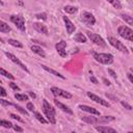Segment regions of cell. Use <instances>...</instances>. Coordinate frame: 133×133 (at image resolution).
Returning <instances> with one entry per match:
<instances>
[{
	"instance_id": "obj_34",
	"label": "cell",
	"mask_w": 133,
	"mask_h": 133,
	"mask_svg": "<svg viewBox=\"0 0 133 133\" xmlns=\"http://www.w3.org/2000/svg\"><path fill=\"white\" fill-rule=\"evenodd\" d=\"M6 96H7L6 91L2 86H0V97H6Z\"/></svg>"
},
{
	"instance_id": "obj_28",
	"label": "cell",
	"mask_w": 133,
	"mask_h": 133,
	"mask_svg": "<svg viewBox=\"0 0 133 133\" xmlns=\"http://www.w3.org/2000/svg\"><path fill=\"white\" fill-rule=\"evenodd\" d=\"M0 126H2L4 128H7V129L13 128V124L11 122H8V121H5V120H0Z\"/></svg>"
},
{
	"instance_id": "obj_6",
	"label": "cell",
	"mask_w": 133,
	"mask_h": 133,
	"mask_svg": "<svg viewBox=\"0 0 133 133\" xmlns=\"http://www.w3.org/2000/svg\"><path fill=\"white\" fill-rule=\"evenodd\" d=\"M4 54L7 56V58H8V59H11L13 63H15L16 65H18L19 67H21V69H22V70H24L26 73H29V70L27 69V67H26V66H25V65H24V64H23V63H22V61H21L17 56H15L14 54H12V53H10V52H4Z\"/></svg>"
},
{
	"instance_id": "obj_1",
	"label": "cell",
	"mask_w": 133,
	"mask_h": 133,
	"mask_svg": "<svg viewBox=\"0 0 133 133\" xmlns=\"http://www.w3.org/2000/svg\"><path fill=\"white\" fill-rule=\"evenodd\" d=\"M43 111L45 113V116L47 117L48 121L51 124H55L56 120H55V109L52 107V106L48 103L47 100H43Z\"/></svg>"
},
{
	"instance_id": "obj_11",
	"label": "cell",
	"mask_w": 133,
	"mask_h": 133,
	"mask_svg": "<svg viewBox=\"0 0 133 133\" xmlns=\"http://www.w3.org/2000/svg\"><path fill=\"white\" fill-rule=\"evenodd\" d=\"M87 96L93 100V101H95L96 103H98V104H101V105H103V106H106V107H109L110 106V104L108 103V102H106L105 100H103V99H101L100 97H98L97 95H95V94H92L91 92H88L87 93Z\"/></svg>"
},
{
	"instance_id": "obj_13",
	"label": "cell",
	"mask_w": 133,
	"mask_h": 133,
	"mask_svg": "<svg viewBox=\"0 0 133 133\" xmlns=\"http://www.w3.org/2000/svg\"><path fill=\"white\" fill-rule=\"evenodd\" d=\"M33 27H34V29L37 30V31H39L40 33H43V34H48V28L46 27V25H44V24H42V23H38V22H36V23H33Z\"/></svg>"
},
{
	"instance_id": "obj_20",
	"label": "cell",
	"mask_w": 133,
	"mask_h": 133,
	"mask_svg": "<svg viewBox=\"0 0 133 133\" xmlns=\"http://www.w3.org/2000/svg\"><path fill=\"white\" fill-rule=\"evenodd\" d=\"M11 27L3 21L0 20V32H10Z\"/></svg>"
},
{
	"instance_id": "obj_29",
	"label": "cell",
	"mask_w": 133,
	"mask_h": 133,
	"mask_svg": "<svg viewBox=\"0 0 133 133\" xmlns=\"http://www.w3.org/2000/svg\"><path fill=\"white\" fill-rule=\"evenodd\" d=\"M15 98L19 101H26L28 100V96L27 95H22V94H16L15 95Z\"/></svg>"
},
{
	"instance_id": "obj_24",
	"label": "cell",
	"mask_w": 133,
	"mask_h": 133,
	"mask_svg": "<svg viewBox=\"0 0 133 133\" xmlns=\"http://www.w3.org/2000/svg\"><path fill=\"white\" fill-rule=\"evenodd\" d=\"M34 117H36V119H37L40 123H42V124H45V125H46V124L48 123V121H46V120L42 117V114H41L40 112H38V111H34Z\"/></svg>"
},
{
	"instance_id": "obj_27",
	"label": "cell",
	"mask_w": 133,
	"mask_h": 133,
	"mask_svg": "<svg viewBox=\"0 0 133 133\" xmlns=\"http://www.w3.org/2000/svg\"><path fill=\"white\" fill-rule=\"evenodd\" d=\"M121 17H122V19H123L125 22H127L129 25H132V24H133V20H132V17H131V16H129V15H125V14H122V15H121Z\"/></svg>"
},
{
	"instance_id": "obj_22",
	"label": "cell",
	"mask_w": 133,
	"mask_h": 133,
	"mask_svg": "<svg viewBox=\"0 0 133 133\" xmlns=\"http://www.w3.org/2000/svg\"><path fill=\"white\" fill-rule=\"evenodd\" d=\"M82 121H84L88 124H97L98 123V119H96L95 117H82Z\"/></svg>"
},
{
	"instance_id": "obj_10",
	"label": "cell",
	"mask_w": 133,
	"mask_h": 133,
	"mask_svg": "<svg viewBox=\"0 0 133 133\" xmlns=\"http://www.w3.org/2000/svg\"><path fill=\"white\" fill-rule=\"evenodd\" d=\"M81 17H82V21H83L85 24H87V25H90V26L95 25L96 19H95V17H94L91 13H83V14L81 15Z\"/></svg>"
},
{
	"instance_id": "obj_18",
	"label": "cell",
	"mask_w": 133,
	"mask_h": 133,
	"mask_svg": "<svg viewBox=\"0 0 133 133\" xmlns=\"http://www.w3.org/2000/svg\"><path fill=\"white\" fill-rule=\"evenodd\" d=\"M45 71H47V72H49L50 74H52V75H54V76H56V77H59V78H61V79H66V77L64 76V75H61L60 73H58V72H56V71H54L53 69H50L49 67H47V66H45V65H42L41 66Z\"/></svg>"
},
{
	"instance_id": "obj_47",
	"label": "cell",
	"mask_w": 133,
	"mask_h": 133,
	"mask_svg": "<svg viewBox=\"0 0 133 133\" xmlns=\"http://www.w3.org/2000/svg\"><path fill=\"white\" fill-rule=\"evenodd\" d=\"M0 4H2V2H1V1H0Z\"/></svg>"
},
{
	"instance_id": "obj_25",
	"label": "cell",
	"mask_w": 133,
	"mask_h": 133,
	"mask_svg": "<svg viewBox=\"0 0 133 133\" xmlns=\"http://www.w3.org/2000/svg\"><path fill=\"white\" fill-rule=\"evenodd\" d=\"M0 74L3 75V76L6 77V78H8V79H12V80H14V79H15V77H14L11 73H8L7 71H5V70L2 69V68H0Z\"/></svg>"
},
{
	"instance_id": "obj_35",
	"label": "cell",
	"mask_w": 133,
	"mask_h": 133,
	"mask_svg": "<svg viewBox=\"0 0 133 133\" xmlns=\"http://www.w3.org/2000/svg\"><path fill=\"white\" fill-rule=\"evenodd\" d=\"M26 107H27V109H28L29 111H34V106H33V104H32L31 102H28Z\"/></svg>"
},
{
	"instance_id": "obj_39",
	"label": "cell",
	"mask_w": 133,
	"mask_h": 133,
	"mask_svg": "<svg viewBox=\"0 0 133 133\" xmlns=\"http://www.w3.org/2000/svg\"><path fill=\"white\" fill-rule=\"evenodd\" d=\"M122 105L124 106V107H126L128 110H131L132 109V106L131 105H129L128 103H126V102H122Z\"/></svg>"
},
{
	"instance_id": "obj_9",
	"label": "cell",
	"mask_w": 133,
	"mask_h": 133,
	"mask_svg": "<svg viewBox=\"0 0 133 133\" xmlns=\"http://www.w3.org/2000/svg\"><path fill=\"white\" fill-rule=\"evenodd\" d=\"M66 47H67V42L65 41H60L58 42L56 45H55V48H56V51L57 53L61 56V57H66L67 56V52H66Z\"/></svg>"
},
{
	"instance_id": "obj_38",
	"label": "cell",
	"mask_w": 133,
	"mask_h": 133,
	"mask_svg": "<svg viewBox=\"0 0 133 133\" xmlns=\"http://www.w3.org/2000/svg\"><path fill=\"white\" fill-rule=\"evenodd\" d=\"M13 128H14V130L17 131V132H23V128H21V127H19V126H17V125H13Z\"/></svg>"
},
{
	"instance_id": "obj_4",
	"label": "cell",
	"mask_w": 133,
	"mask_h": 133,
	"mask_svg": "<svg viewBox=\"0 0 133 133\" xmlns=\"http://www.w3.org/2000/svg\"><path fill=\"white\" fill-rule=\"evenodd\" d=\"M108 42H109V44H110L111 46H113L114 48H117V49H118V50H120L121 52L126 53V54H128V53H129V51L127 50L126 46H125L122 42H120L119 40H117L116 38L109 37V38H108Z\"/></svg>"
},
{
	"instance_id": "obj_33",
	"label": "cell",
	"mask_w": 133,
	"mask_h": 133,
	"mask_svg": "<svg viewBox=\"0 0 133 133\" xmlns=\"http://www.w3.org/2000/svg\"><path fill=\"white\" fill-rule=\"evenodd\" d=\"M38 19H40V20H47V15L45 14V13H42V14H38L37 16H36Z\"/></svg>"
},
{
	"instance_id": "obj_2",
	"label": "cell",
	"mask_w": 133,
	"mask_h": 133,
	"mask_svg": "<svg viewBox=\"0 0 133 133\" xmlns=\"http://www.w3.org/2000/svg\"><path fill=\"white\" fill-rule=\"evenodd\" d=\"M94 58L103 65H111L113 63V56L109 53H93Z\"/></svg>"
},
{
	"instance_id": "obj_50",
	"label": "cell",
	"mask_w": 133,
	"mask_h": 133,
	"mask_svg": "<svg viewBox=\"0 0 133 133\" xmlns=\"http://www.w3.org/2000/svg\"><path fill=\"white\" fill-rule=\"evenodd\" d=\"M88 133H90V132H88Z\"/></svg>"
},
{
	"instance_id": "obj_23",
	"label": "cell",
	"mask_w": 133,
	"mask_h": 133,
	"mask_svg": "<svg viewBox=\"0 0 133 133\" xmlns=\"http://www.w3.org/2000/svg\"><path fill=\"white\" fill-rule=\"evenodd\" d=\"M8 44L14 46V47H17V48H23V45L21 44V42L17 41V40H13V39H8Z\"/></svg>"
},
{
	"instance_id": "obj_31",
	"label": "cell",
	"mask_w": 133,
	"mask_h": 133,
	"mask_svg": "<svg viewBox=\"0 0 133 133\" xmlns=\"http://www.w3.org/2000/svg\"><path fill=\"white\" fill-rule=\"evenodd\" d=\"M0 104L3 105V106H14L15 105V104H13V103H11L6 100H3V99H0Z\"/></svg>"
},
{
	"instance_id": "obj_17",
	"label": "cell",
	"mask_w": 133,
	"mask_h": 133,
	"mask_svg": "<svg viewBox=\"0 0 133 133\" xmlns=\"http://www.w3.org/2000/svg\"><path fill=\"white\" fill-rule=\"evenodd\" d=\"M31 51H32L33 53H36V54L42 56V57H46V53H45V51H44L40 46H37V45L31 46Z\"/></svg>"
},
{
	"instance_id": "obj_42",
	"label": "cell",
	"mask_w": 133,
	"mask_h": 133,
	"mask_svg": "<svg viewBox=\"0 0 133 133\" xmlns=\"http://www.w3.org/2000/svg\"><path fill=\"white\" fill-rule=\"evenodd\" d=\"M127 76H128V78H129L130 82H131V83H133V77H132V74H131V73H128V74H127Z\"/></svg>"
},
{
	"instance_id": "obj_37",
	"label": "cell",
	"mask_w": 133,
	"mask_h": 133,
	"mask_svg": "<svg viewBox=\"0 0 133 133\" xmlns=\"http://www.w3.org/2000/svg\"><path fill=\"white\" fill-rule=\"evenodd\" d=\"M10 116L13 118V119H15V120H17V121H19V122H23L22 121V119L20 118V117H18L17 114H14V113H10Z\"/></svg>"
},
{
	"instance_id": "obj_44",
	"label": "cell",
	"mask_w": 133,
	"mask_h": 133,
	"mask_svg": "<svg viewBox=\"0 0 133 133\" xmlns=\"http://www.w3.org/2000/svg\"><path fill=\"white\" fill-rule=\"evenodd\" d=\"M28 95H29L32 99H34V98L37 97V96H36V94H34V93H32V92H28Z\"/></svg>"
},
{
	"instance_id": "obj_46",
	"label": "cell",
	"mask_w": 133,
	"mask_h": 133,
	"mask_svg": "<svg viewBox=\"0 0 133 133\" xmlns=\"http://www.w3.org/2000/svg\"><path fill=\"white\" fill-rule=\"evenodd\" d=\"M72 133H76V132H75V131H73V132H72Z\"/></svg>"
},
{
	"instance_id": "obj_30",
	"label": "cell",
	"mask_w": 133,
	"mask_h": 133,
	"mask_svg": "<svg viewBox=\"0 0 133 133\" xmlns=\"http://www.w3.org/2000/svg\"><path fill=\"white\" fill-rule=\"evenodd\" d=\"M14 106H15V107H16V108H17V109H18V110H19V111H20V112H21L22 114H24V116H26V117L28 116V112L26 111L25 109H23V108L21 107V106H19V105H16V104H15Z\"/></svg>"
},
{
	"instance_id": "obj_36",
	"label": "cell",
	"mask_w": 133,
	"mask_h": 133,
	"mask_svg": "<svg viewBox=\"0 0 133 133\" xmlns=\"http://www.w3.org/2000/svg\"><path fill=\"white\" fill-rule=\"evenodd\" d=\"M10 86H11L13 90H15V91H18V92H20V91H21V90H20V87H19L17 84H15L14 82H11V83H10Z\"/></svg>"
},
{
	"instance_id": "obj_21",
	"label": "cell",
	"mask_w": 133,
	"mask_h": 133,
	"mask_svg": "<svg viewBox=\"0 0 133 133\" xmlns=\"http://www.w3.org/2000/svg\"><path fill=\"white\" fill-rule=\"evenodd\" d=\"M74 40H75L76 42H79V43H86V38H85V37L83 36V33H81V32L77 33V34L75 36Z\"/></svg>"
},
{
	"instance_id": "obj_45",
	"label": "cell",
	"mask_w": 133,
	"mask_h": 133,
	"mask_svg": "<svg viewBox=\"0 0 133 133\" xmlns=\"http://www.w3.org/2000/svg\"><path fill=\"white\" fill-rule=\"evenodd\" d=\"M103 81L105 82V84H106V85H108V86L110 85V82H109V81H107V79H105V78H104V79H103Z\"/></svg>"
},
{
	"instance_id": "obj_3",
	"label": "cell",
	"mask_w": 133,
	"mask_h": 133,
	"mask_svg": "<svg viewBox=\"0 0 133 133\" xmlns=\"http://www.w3.org/2000/svg\"><path fill=\"white\" fill-rule=\"evenodd\" d=\"M118 32L125 40H128L130 42L133 41V31H132L131 28L128 27V26H120L119 29H118Z\"/></svg>"
},
{
	"instance_id": "obj_7",
	"label": "cell",
	"mask_w": 133,
	"mask_h": 133,
	"mask_svg": "<svg viewBox=\"0 0 133 133\" xmlns=\"http://www.w3.org/2000/svg\"><path fill=\"white\" fill-rule=\"evenodd\" d=\"M87 37L90 38V40L94 43V44H96V45H98V46H101V47H105L106 46V42L99 36V34H96V33H92V32H87Z\"/></svg>"
},
{
	"instance_id": "obj_49",
	"label": "cell",
	"mask_w": 133,
	"mask_h": 133,
	"mask_svg": "<svg viewBox=\"0 0 133 133\" xmlns=\"http://www.w3.org/2000/svg\"><path fill=\"white\" fill-rule=\"evenodd\" d=\"M128 133H132V132H128Z\"/></svg>"
},
{
	"instance_id": "obj_16",
	"label": "cell",
	"mask_w": 133,
	"mask_h": 133,
	"mask_svg": "<svg viewBox=\"0 0 133 133\" xmlns=\"http://www.w3.org/2000/svg\"><path fill=\"white\" fill-rule=\"evenodd\" d=\"M54 104L57 106L58 108H60L63 111L67 112V113H69V114H73V110H72L70 107H68V106H66L65 104H63L61 102H59L58 100H54Z\"/></svg>"
},
{
	"instance_id": "obj_48",
	"label": "cell",
	"mask_w": 133,
	"mask_h": 133,
	"mask_svg": "<svg viewBox=\"0 0 133 133\" xmlns=\"http://www.w3.org/2000/svg\"><path fill=\"white\" fill-rule=\"evenodd\" d=\"M0 83H2V81H1V80H0Z\"/></svg>"
},
{
	"instance_id": "obj_5",
	"label": "cell",
	"mask_w": 133,
	"mask_h": 133,
	"mask_svg": "<svg viewBox=\"0 0 133 133\" xmlns=\"http://www.w3.org/2000/svg\"><path fill=\"white\" fill-rule=\"evenodd\" d=\"M11 21L17 26V28L20 29L21 31L24 32L26 30V28H25V20H24V18L22 16H20V15H18V16H12L11 17Z\"/></svg>"
},
{
	"instance_id": "obj_19",
	"label": "cell",
	"mask_w": 133,
	"mask_h": 133,
	"mask_svg": "<svg viewBox=\"0 0 133 133\" xmlns=\"http://www.w3.org/2000/svg\"><path fill=\"white\" fill-rule=\"evenodd\" d=\"M114 120V117H111V116H104V117H100L98 119V123H101V124H104V123H109L111 121Z\"/></svg>"
},
{
	"instance_id": "obj_15",
	"label": "cell",
	"mask_w": 133,
	"mask_h": 133,
	"mask_svg": "<svg viewBox=\"0 0 133 133\" xmlns=\"http://www.w3.org/2000/svg\"><path fill=\"white\" fill-rule=\"evenodd\" d=\"M96 130L101 133H118V131L111 127H106V126H97Z\"/></svg>"
},
{
	"instance_id": "obj_12",
	"label": "cell",
	"mask_w": 133,
	"mask_h": 133,
	"mask_svg": "<svg viewBox=\"0 0 133 133\" xmlns=\"http://www.w3.org/2000/svg\"><path fill=\"white\" fill-rule=\"evenodd\" d=\"M64 21H65V23H66V28H67V32L69 33V34H71V33H73L74 31H75V29H76V26L71 22V20L68 18V17H64Z\"/></svg>"
},
{
	"instance_id": "obj_26",
	"label": "cell",
	"mask_w": 133,
	"mask_h": 133,
	"mask_svg": "<svg viewBox=\"0 0 133 133\" xmlns=\"http://www.w3.org/2000/svg\"><path fill=\"white\" fill-rule=\"evenodd\" d=\"M65 12L66 13H68V14H74V13H76L77 12V7H75V6H72V5H67V6H65Z\"/></svg>"
},
{
	"instance_id": "obj_8",
	"label": "cell",
	"mask_w": 133,
	"mask_h": 133,
	"mask_svg": "<svg viewBox=\"0 0 133 133\" xmlns=\"http://www.w3.org/2000/svg\"><path fill=\"white\" fill-rule=\"evenodd\" d=\"M51 92L55 97H63V98H66V99H71L72 98V95L69 92H66V91H64L61 88H58V87H52Z\"/></svg>"
},
{
	"instance_id": "obj_32",
	"label": "cell",
	"mask_w": 133,
	"mask_h": 133,
	"mask_svg": "<svg viewBox=\"0 0 133 133\" xmlns=\"http://www.w3.org/2000/svg\"><path fill=\"white\" fill-rule=\"evenodd\" d=\"M110 3H111L116 8H118V10H121V8H122V4H121L120 1H110Z\"/></svg>"
},
{
	"instance_id": "obj_41",
	"label": "cell",
	"mask_w": 133,
	"mask_h": 133,
	"mask_svg": "<svg viewBox=\"0 0 133 133\" xmlns=\"http://www.w3.org/2000/svg\"><path fill=\"white\" fill-rule=\"evenodd\" d=\"M91 81H92L93 83H95V84H98V80H97V78H96L94 75L91 76Z\"/></svg>"
},
{
	"instance_id": "obj_40",
	"label": "cell",
	"mask_w": 133,
	"mask_h": 133,
	"mask_svg": "<svg viewBox=\"0 0 133 133\" xmlns=\"http://www.w3.org/2000/svg\"><path fill=\"white\" fill-rule=\"evenodd\" d=\"M108 73L111 75V77H113L114 79H117V77H118V76H117V74H116V72H114L113 70H111V69H108Z\"/></svg>"
},
{
	"instance_id": "obj_43",
	"label": "cell",
	"mask_w": 133,
	"mask_h": 133,
	"mask_svg": "<svg viewBox=\"0 0 133 133\" xmlns=\"http://www.w3.org/2000/svg\"><path fill=\"white\" fill-rule=\"evenodd\" d=\"M106 97H107V98H110V99H112L113 101H118V99H117L116 97H113V96H111V95H108V94H106Z\"/></svg>"
},
{
	"instance_id": "obj_14",
	"label": "cell",
	"mask_w": 133,
	"mask_h": 133,
	"mask_svg": "<svg viewBox=\"0 0 133 133\" xmlns=\"http://www.w3.org/2000/svg\"><path fill=\"white\" fill-rule=\"evenodd\" d=\"M79 108L83 111H86V112H90L92 114H95V116H100V111H98L97 109H95L94 107H91V106H86V105H79Z\"/></svg>"
}]
</instances>
